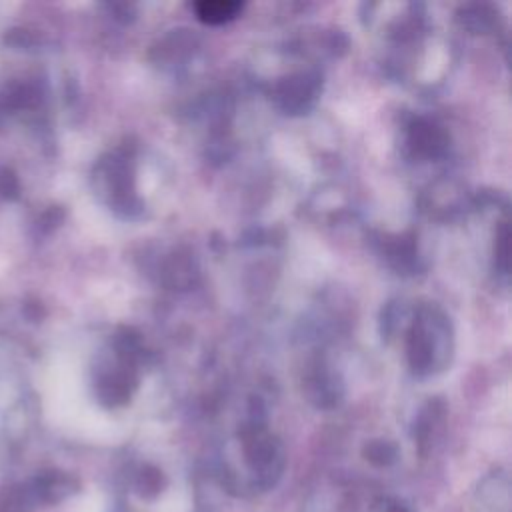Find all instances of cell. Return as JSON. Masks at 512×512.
<instances>
[{
  "label": "cell",
  "instance_id": "cell-1",
  "mask_svg": "<svg viewBox=\"0 0 512 512\" xmlns=\"http://www.w3.org/2000/svg\"><path fill=\"white\" fill-rule=\"evenodd\" d=\"M30 482L36 490V496H38L42 508L54 506L78 492V480L62 470L42 472L36 478H32Z\"/></svg>",
  "mask_w": 512,
  "mask_h": 512
},
{
  "label": "cell",
  "instance_id": "cell-2",
  "mask_svg": "<svg viewBox=\"0 0 512 512\" xmlns=\"http://www.w3.org/2000/svg\"><path fill=\"white\" fill-rule=\"evenodd\" d=\"M480 512H510V490L504 480H488L478 492Z\"/></svg>",
  "mask_w": 512,
  "mask_h": 512
},
{
  "label": "cell",
  "instance_id": "cell-3",
  "mask_svg": "<svg viewBox=\"0 0 512 512\" xmlns=\"http://www.w3.org/2000/svg\"><path fill=\"white\" fill-rule=\"evenodd\" d=\"M240 10L238 2H224V0H206L196 4V12L200 16V20L210 22V24H218L224 22L228 18H232L236 12Z\"/></svg>",
  "mask_w": 512,
  "mask_h": 512
},
{
  "label": "cell",
  "instance_id": "cell-4",
  "mask_svg": "<svg viewBox=\"0 0 512 512\" xmlns=\"http://www.w3.org/2000/svg\"><path fill=\"white\" fill-rule=\"evenodd\" d=\"M136 492L144 500H154L164 486V478L156 468H142L136 476Z\"/></svg>",
  "mask_w": 512,
  "mask_h": 512
},
{
  "label": "cell",
  "instance_id": "cell-5",
  "mask_svg": "<svg viewBox=\"0 0 512 512\" xmlns=\"http://www.w3.org/2000/svg\"><path fill=\"white\" fill-rule=\"evenodd\" d=\"M20 194V182L14 174V170L0 166V196L8 200H16Z\"/></svg>",
  "mask_w": 512,
  "mask_h": 512
},
{
  "label": "cell",
  "instance_id": "cell-6",
  "mask_svg": "<svg viewBox=\"0 0 512 512\" xmlns=\"http://www.w3.org/2000/svg\"><path fill=\"white\" fill-rule=\"evenodd\" d=\"M370 512H414L404 500L394 496H380L374 500Z\"/></svg>",
  "mask_w": 512,
  "mask_h": 512
},
{
  "label": "cell",
  "instance_id": "cell-7",
  "mask_svg": "<svg viewBox=\"0 0 512 512\" xmlns=\"http://www.w3.org/2000/svg\"><path fill=\"white\" fill-rule=\"evenodd\" d=\"M366 458H370L378 466H386V464H390L394 460V450H390L388 446H372L368 450Z\"/></svg>",
  "mask_w": 512,
  "mask_h": 512
},
{
  "label": "cell",
  "instance_id": "cell-8",
  "mask_svg": "<svg viewBox=\"0 0 512 512\" xmlns=\"http://www.w3.org/2000/svg\"><path fill=\"white\" fill-rule=\"evenodd\" d=\"M4 116H6V108H4V104H2V100H0V126H2V122H4Z\"/></svg>",
  "mask_w": 512,
  "mask_h": 512
}]
</instances>
